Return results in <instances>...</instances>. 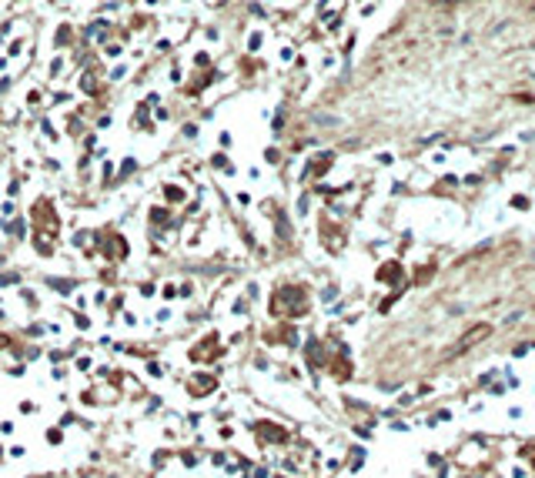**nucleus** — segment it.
Instances as JSON below:
<instances>
[{"mask_svg": "<svg viewBox=\"0 0 535 478\" xmlns=\"http://www.w3.org/2000/svg\"><path fill=\"white\" fill-rule=\"evenodd\" d=\"M485 335H489V325H475V328L469 331V335H462V338H459V345L452 348V355H455V351H465V348H472L475 341H482Z\"/></svg>", "mask_w": 535, "mask_h": 478, "instance_id": "obj_1", "label": "nucleus"}]
</instances>
